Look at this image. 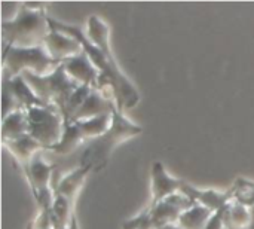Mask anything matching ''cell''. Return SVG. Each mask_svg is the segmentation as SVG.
<instances>
[{"label":"cell","mask_w":254,"mask_h":229,"mask_svg":"<svg viewBox=\"0 0 254 229\" xmlns=\"http://www.w3.org/2000/svg\"><path fill=\"white\" fill-rule=\"evenodd\" d=\"M51 33L49 16L45 15L42 4H24L12 21L3 22L4 45L9 46H37L43 45Z\"/></svg>","instance_id":"6da1fadb"},{"label":"cell","mask_w":254,"mask_h":229,"mask_svg":"<svg viewBox=\"0 0 254 229\" xmlns=\"http://www.w3.org/2000/svg\"><path fill=\"white\" fill-rule=\"evenodd\" d=\"M140 131L141 128L131 124L122 115L121 109L116 107L112 113V127L109 128L106 134H103L98 139H94L92 143L86 148V151L82 153L80 167H89L91 170L94 167L101 168L116 145L138 134Z\"/></svg>","instance_id":"7a4b0ae2"},{"label":"cell","mask_w":254,"mask_h":229,"mask_svg":"<svg viewBox=\"0 0 254 229\" xmlns=\"http://www.w3.org/2000/svg\"><path fill=\"white\" fill-rule=\"evenodd\" d=\"M3 63L4 72L9 76H19L24 72H31L37 76H46L61 64L48 54L43 45L25 48L4 45Z\"/></svg>","instance_id":"3957f363"},{"label":"cell","mask_w":254,"mask_h":229,"mask_svg":"<svg viewBox=\"0 0 254 229\" xmlns=\"http://www.w3.org/2000/svg\"><path fill=\"white\" fill-rule=\"evenodd\" d=\"M22 77L28 82L40 100H43L46 104L57 106L61 113L71 94L80 86L65 73L63 63L46 76H37L31 72H24Z\"/></svg>","instance_id":"277c9868"},{"label":"cell","mask_w":254,"mask_h":229,"mask_svg":"<svg viewBox=\"0 0 254 229\" xmlns=\"http://www.w3.org/2000/svg\"><path fill=\"white\" fill-rule=\"evenodd\" d=\"M27 112L28 136H31L43 149L57 146L64 134V116L57 106H37Z\"/></svg>","instance_id":"5b68a950"},{"label":"cell","mask_w":254,"mask_h":229,"mask_svg":"<svg viewBox=\"0 0 254 229\" xmlns=\"http://www.w3.org/2000/svg\"><path fill=\"white\" fill-rule=\"evenodd\" d=\"M43 46L48 51V54L58 63H63V61L83 52L82 43L77 39H74L65 33L52 30V28H51V33L48 34V37L45 39Z\"/></svg>","instance_id":"8992f818"},{"label":"cell","mask_w":254,"mask_h":229,"mask_svg":"<svg viewBox=\"0 0 254 229\" xmlns=\"http://www.w3.org/2000/svg\"><path fill=\"white\" fill-rule=\"evenodd\" d=\"M65 73L79 85H86L91 88L98 86V79H100V72L98 69L92 64L89 57L82 52L79 55H74L65 61H63Z\"/></svg>","instance_id":"52a82bcc"},{"label":"cell","mask_w":254,"mask_h":229,"mask_svg":"<svg viewBox=\"0 0 254 229\" xmlns=\"http://www.w3.org/2000/svg\"><path fill=\"white\" fill-rule=\"evenodd\" d=\"M185 182L173 179L161 162H155L152 167V204H158L168 197L182 192Z\"/></svg>","instance_id":"ba28073f"},{"label":"cell","mask_w":254,"mask_h":229,"mask_svg":"<svg viewBox=\"0 0 254 229\" xmlns=\"http://www.w3.org/2000/svg\"><path fill=\"white\" fill-rule=\"evenodd\" d=\"M24 171L28 177V182L33 188L36 198L42 195L43 192L49 191V179L52 174V167L46 164L39 153L33 156V159L30 161V164L27 165Z\"/></svg>","instance_id":"9c48e42d"},{"label":"cell","mask_w":254,"mask_h":229,"mask_svg":"<svg viewBox=\"0 0 254 229\" xmlns=\"http://www.w3.org/2000/svg\"><path fill=\"white\" fill-rule=\"evenodd\" d=\"M6 148L10 151V153L15 156L16 161H19L24 167V170L27 168V165L30 164V161L33 159V156L40 151L43 149L31 136L25 134L16 140H12V142H7L4 143Z\"/></svg>","instance_id":"30bf717a"},{"label":"cell","mask_w":254,"mask_h":229,"mask_svg":"<svg viewBox=\"0 0 254 229\" xmlns=\"http://www.w3.org/2000/svg\"><path fill=\"white\" fill-rule=\"evenodd\" d=\"M28 134V121L25 110H16L3 118V142H12Z\"/></svg>","instance_id":"8fae6325"},{"label":"cell","mask_w":254,"mask_h":229,"mask_svg":"<svg viewBox=\"0 0 254 229\" xmlns=\"http://www.w3.org/2000/svg\"><path fill=\"white\" fill-rule=\"evenodd\" d=\"M214 212L199 206V204H193L190 209L185 210L177 224L182 229H204L207 227L208 221L211 219V215Z\"/></svg>","instance_id":"7c38bea8"},{"label":"cell","mask_w":254,"mask_h":229,"mask_svg":"<svg viewBox=\"0 0 254 229\" xmlns=\"http://www.w3.org/2000/svg\"><path fill=\"white\" fill-rule=\"evenodd\" d=\"M89 171H91L89 167H79L73 173H68L58 183V189L55 194L65 197L67 200H70L73 203V200L76 198V195H77V192H79V189H80V186H82V183H83V180Z\"/></svg>","instance_id":"4fadbf2b"},{"label":"cell","mask_w":254,"mask_h":229,"mask_svg":"<svg viewBox=\"0 0 254 229\" xmlns=\"http://www.w3.org/2000/svg\"><path fill=\"white\" fill-rule=\"evenodd\" d=\"M65 229H77V225H76V221L73 222V227H70V228H65Z\"/></svg>","instance_id":"5bb4252c"}]
</instances>
